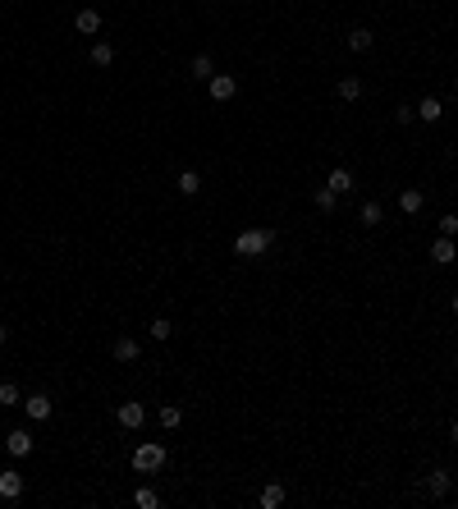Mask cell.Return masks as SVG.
Wrapping results in <instances>:
<instances>
[{
    "label": "cell",
    "instance_id": "obj_1",
    "mask_svg": "<svg viewBox=\"0 0 458 509\" xmlns=\"http://www.w3.org/2000/svg\"><path fill=\"white\" fill-rule=\"evenodd\" d=\"M165 445H156V441H142L138 450H133V473H142V477H152V473H161L165 468Z\"/></svg>",
    "mask_w": 458,
    "mask_h": 509
},
{
    "label": "cell",
    "instance_id": "obj_2",
    "mask_svg": "<svg viewBox=\"0 0 458 509\" xmlns=\"http://www.w3.org/2000/svg\"><path fill=\"white\" fill-rule=\"evenodd\" d=\"M271 244H275L271 230H243L239 239H234V253H239V257H262Z\"/></svg>",
    "mask_w": 458,
    "mask_h": 509
},
{
    "label": "cell",
    "instance_id": "obj_3",
    "mask_svg": "<svg viewBox=\"0 0 458 509\" xmlns=\"http://www.w3.org/2000/svg\"><path fill=\"white\" fill-rule=\"evenodd\" d=\"M0 500H5V505L23 500V473H14V468H0Z\"/></svg>",
    "mask_w": 458,
    "mask_h": 509
},
{
    "label": "cell",
    "instance_id": "obj_4",
    "mask_svg": "<svg viewBox=\"0 0 458 509\" xmlns=\"http://www.w3.org/2000/svg\"><path fill=\"white\" fill-rule=\"evenodd\" d=\"M449 491H454V477H449L445 468H431V473H426V496H431V500H445Z\"/></svg>",
    "mask_w": 458,
    "mask_h": 509
},
{
    "label": "cell",
    "instance_id": "obj_5",
    "mask_svg": "<svg viewBox=\"0 0 458 509\" xmlns=\"http://www.w3.org/2000/svg\"><path fill=\"white\" fill-rule=\"evenodd\" d=\"M211 101H234V92H239V78L234 74H211Z\"/></svg>",
    "mask_w": 458,
    "mask_h": 509
},
{
    "label": "cell",
    "instance_id": "obj_6",
    "mask_svg": "<svg viewBox=\"0 0 458 509\" xmlns=\"http://www.w3.org/2000/svg\"><path fill=\"white\" fill-rule=\"evenodd\" d=\"M115 418H120L124 432H138L142 422H147V409H142V404H120V409H115Z\"/></svg>",
    "mask_w": 458,
    "mask_h": 509
},
{
    "label": "cell",
    "instance_id": "obj_7",
    "mask_svg": "<svg viewBox=\"0 0 458 509\" xmlns=\"http://www.w3.org/2000/svg\"><path fill=\"white\" fill-rule=\"evenodd\" d=\"M23 413H28L33 422H46V418L55 413V404H51L46 395H28V399H23Z\"/></svg>",
    "mask_w": 458,
    "mask_h": 509
},
{
    "label": "cell",
    "instance_id": "obj_8",
    "mask_svg": "<svg viewBox=\"0 0 458 509\" xmlns=\"http://www.w3.org/2000/svg\"><path fill=\"white\" fill-rule=\"evenodd\" d=\"M454 257H458L454 239H449V234H440L436 244H431V262H436V266H449V262H454Z\"/></svg>",
    "mask_w": 458,
    "mask_h": 509
},
{
    "label": "cell",
    "instance_id": "obj_9",
    "mask_svg": "<svg viewBox=\"0 0 458 509\" xmlns=\"http://www.w3.org/2000/svg\"><path fill=\"white\" fill-rule=\"evenodd\" d=\"M110 354H115V363H138L142 344H138V340H129V335H120V340H115V349H110Z\"/></svg>",
    "mask_w": 458,
    "mask_h": 509
},
{
    "label": "cell",
    "instance_id": "obj_10",
    "mask_svg": "<svg viewBox=\"0 0 458 509\" xmlns=\"http://www.w3.org/2000/svg\"><path fill=\"white\" fill-rule=\"evenodd\" d=\"M440 115H445V101H440V97H422V101H417V120H422V124H436Z\"/></svg>",
    "mask_w": 458,
    "mask_h": 509
},
{
    "label": "cell",
    "instance_id": "obj_11",
    "mask_svg": "<svg viewBox=\"0 0 458 509\" xmlns=\"http://www.w3.org/2000/svg\"><path fill=\"white\" fill-rule=\"evenodd\" d=\"M326 189H335L339 198H344V193H353V170L349 166H335V170H330V179H326Z\"/></svg>",
    "mask_w": 458,
    "mask_h": 509
},
{
    "label": "cell",
    "instance_id": "obj_12",
    "mask_svg": "<svg viewBox=\"0 0 458 509\" xmlns=\"http://www.w3.org/2000/svg\"><path fill=\"white\" fill-rule=\"evenodd\" d=\"M74 28H78L83 37H97V33H101V14H97V10H78V14H74Z\"/></svg>",
    "mask_w": 458,
    "mask_h": 509
},
{
    "label": "cell",
    "instance_id": "obj_13",
    "mask_svg": "<svg viewBox=\"0 0 458 509\" xmlns=\"http://www.w3.org/2000/svg\"><path fill=\"white\" fill-rule=\"evenodd\" d=\"M5 445H10L14 459H28V454H33V432H23V427H19V432H10V441H5Z\"/></svg>",
    "mask_w": 458,
    "mask_h": 509
},
{
    "label": "cell",
    "instance_id": "obj_14",
    "mask_svg": "<svg viewBox=\"0 0 458 509\" xmlns=\"http://www.w3.org/2000/svg\"><path fill=\"white\" fill-rule=\"evenodd\" d=\"M284 496H289V491H284L280 482H271V487H262V496H257V505H262V509H280V505H284Z\"/></svg>",
    "mask_w": 458,
    "mask_h": 509
},
{
    "label": "cell",
    "instance_id": "obj_15",
    "mask_svg": "<svg viewBox=\"0 0 458 509\" xmlns=\"http://www.w3.org/2000/svg\"><path fill=\"white\" fill-rule=\"evenodd\" d=\"M358 221L367 225V230H376V225L385 221V211H381V202H362V207H358Z\"/></svg>",
    "mask_w": 458,
    "mask_h": 509
},
{
    "label": "cell",
    "instance_id": "obj_16",
    "mask_svg": "<svg viewBox=\"0 0 458 509\" xmlns=\"http://www.w3.org/2000/svg\"><path fill=\"white\" fill-rule=\"evenodd\" d=\"M175 189L184 193V198H193V193L202 189V175H197V170H179V179H175Z\"/></svg>",
    "mask_w": 458,
    "mask_h": 509
},
{
    "label": "cell",
    "instance_id": "obj_17",
    "mask_svg": "<svg viewBox=\"0 0 458 509\" xmlns=\"http://www.w3.org/2000/svg\"><path fill=\"white\" fill-rule=\"evenodd\" d=\"M371 46H376V33H371V28H353L349 33V51H371Z\"/></svg>",
    "mask_w": 458,
    "mask_h": 509
},
{
    "label": "cell",
    "instance_id": "obj_18",
    "mask_svg": "<svg viewBox=\"0 0 458 509\" xmlns=\"http://www.w3.org/2000/svg\"><path fill=\"white\" fill-rule=\"evenodd\" d=\"M399 207H404V211H408V216H417V211H422V207H426V198H422V189H404V193H399Z\"/></svg>",
    "mask_w": 458,
    "mask_h": 509
},
{
    "label": "cell",
    "instance_id": "obj_19",
    "mask_svg": "<svg viewBox=\"0 0 458 509\" xmlns=\"http://www.w3.org/2000/svg\"><path fill=\"white\" fill-rule=\"evenodd\" d=\"M312 202H317V211H321V216H330V211L339 207V193H335V189H326V184H321V189H317V198H312Z\"/></svg>",
    "mask_w": 458,
    "mask_h": 509
},
{
    "label": "cell",
    "instance_id": "obj_20",
    "mask_svg": "<svg viewBox=\"0 0 458 509\" xmlns=\"http://www.w3.org/2000/svg\"><path fill=\"white\" fill-rule=\"evenodd\" d=\"M211 74H216V60L202 51V56H193V78H202V83H211Z\"/></svg>",
    "mask_w": 458,
    "mask_h": 509
},
{
    "label": "cell",
    "instance_id": "obj_21",
    "mask_svg": "<svg viewBox=\"0 0 458 509\" xmlns=\"http://www.w3.org/2000/svg\"><path fill=\"white\" fill-rule=\"evenodd\" d=\"M156 418H161V427H165V432H175L179 422H184V413H179L175 404H161V409H156Z\"/></svg>",
    "mask_w": 458,
    "mask_h": 509
},
{
    "label": "cell",
    "instance_id": "obj_22",
    "mask_svg": "<svg viewBox=\"0 0 458 509\" xmlns=\"http://www.w3.org/2000/svg\"><path fill=\"white\" fill-rule=\"evenodd\" d=\"M358 97H362V83L353 74H344L339 78V101H358Z\"/></svg>",
    "mask_w": 458,
    "mask_h": 509
},
{
    "label": "cell",
    "instance_id": "obj_23",
    "mask_svg": "<svg viewBox=\"0 0 458 509\" xmlns=\"http://www.w3.org/2000/svg\"><path fill=\"white\" fill-rule=\"evenodd\" d=\"M92 65H97V69L115 65V46H110V42H97V46H92Z\"/></svg>",
    "mask_w": 458,
    "mask_h": 509
},
{
    "label": "cell",
    "instance_id": "obj_24",
    "mask_svg": "<svg viewBox=\"0 0 458 509\" xmlns=\"http://www.w3.org/2000/svg\"><path fill=\"white\" fill-rule=\"evenodd\" d=\"M133 505H138V509H156V505H161V496H156V487H138V491H133Z\"/></svg>",
    "mask_w": 458,
    "mask_h": 509
},
{
    "label": "cell",
    "instance_id": "obj_25",
    "mask_svg": "<svg viewBox=\"0 0 458 509\" xmlns=\"http://www.w3.org/2000/svg\"><path fill=\"white\" fill-rule=\"evenodd\" d=\"M0 404H10V409H23V395L14 381H0Z\"/></svg>",
    "mask_w": 458,
    "mask_h": 509
},
{
    "label": "cell",
    "instance_id": "obj_26",
    "mask_svg": "<svg viewBox=\"0 0 458 509\" xmlns=\"http://www.w3.org/2000/svg\"><path fill=\"white\" fill-rule=\"evenodd\" d=\"M170 335H175V321L156 317V321H152V340H170Z\"/></svg>",
    "mask_w": 458,
    "mask_h": 509
},
{
    "label": "cell",
    "instance_id": "obj_27",
    "mask_svg": "<svg viewBox=\"0 0 458 509\" xmlns=\"http://www.w3.org/2000/svg\"><path fill=\"white\" fill-rule=\"evenodd\" d=\"M417 120V106H399V111H394V124H413Z\"/></svg>",
    "mask_w": 458,
    "mask_h": 509
},
{
    "label": "cell",
    "instance_id": "obj_28",
    "mask_svg": "<svg viewBox=\"0 0 458 509\" xmlns=\"http://www.w3.org/2000/svg\"><path fill=\"white\" fill-rule=\"evenodd\" d=\"M440 234H449V239H454V234H458V216H445V221H440Z\"/></svg>",
    "mask_w": 458,
    "mask_h": 509
},
{
    "label": "cell",
    "instance_id": "obj_29",
    "mask_svg": "<svg viewBox=\"0 0 458 509\" xmlns=\"http://www.w3.org/2000/svg\"><path fill=\"white\" fill-rule=\"evenodd\" d=\"M449 445H458V422H454V427H449Z\"/></svg>",
    "mask_w": 458,
    "mask_h": 509
},
{
    "label": "cell",
    "instance_id": "obj_30",
    "mask_svg": "<svg viewBox=\"0 0 458 509\" xmlns=\"http://www.w3.org/2000/svg\"><path fill=\"white\" fill-rule=\"evenodd\" d=\"M5 340H10V326H5V321H0V344H5Z\"/></svg>",
    "mask_w": 458,
    "mask_h": 509
},
{
    "label": "cell",
    "instance_id": "obj_31",
    "mask_svg": "<svg viewBox=\"0 0 458 509\" xmlns=\"http://www.w3.org/2000/svg\"><path fill=\"white\" fill-rule=\"evenodd\" d=\"M449 308H454V312H458V294H454V299H449Z\"/></svg>",
    "mask_w": 458,
    "mask_h": 509
}]
</instances>
